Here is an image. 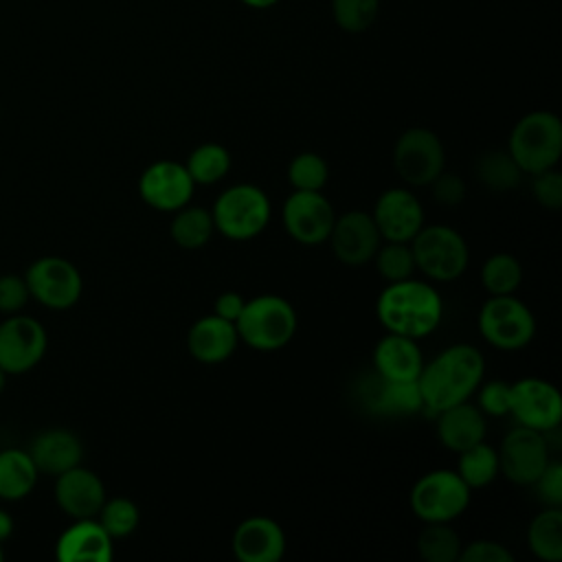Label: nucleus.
Returning <instances> with one entry per match:
<instances>
[{
  "label": "nucleus",
  "instance_id": "1",
  "mask_svg": "<svg viewBox=\"0 0 562 562\" xmlns=\"http://www.w3.org/2000/svg\"><path fill=\"white\" fill-rule=\"evenodd\" d=\"M485 360L483 353L468 342L446 347L428 364L424 362L417 384L422 391L424 408L439 413L448 406L465 402L483 382Z\"/></svg>",
  "mask_w": 562,
  "mask_h": 562
},
{
  "label": "nucleus",
  "instance_id": "2",
  "mask_svg": "<svg viewBox=\"0 0 562 562\" xmlns=\"http://www.w3.org/2000/svg\"><path fill=\"white\" fill-rule=\"evenodd\" d=\"M375 316L386 331L419 340L439 327L443 301L432 283L411 277L384 285L375 301Z\"/></svg>",
  "mask_w": 562,
  "mask_h": 562
},
{
  "label": "nucleus",
  "instance_id": "3",
  "mask_svg": "<svg viewBox=\"0 0 562 562\" xmlns=\"http://www.w3.org/2000/svg\"><path fill=\"white\" fill-rule=\"evenodd\" d=\"M299 316L294 305L279 294H259L244 303L235 321L241 342L257 351L283 349L296 334Z\"/></svg>",
  "mask_w": 562,
  "mask_h": 562
},
{
  "label": "nucleus",
  "instance_id": "4",
  "mask_svg": "<svg viewBox=\"0 0 562 562\" xmlns=\"http://www.w3.org/2000/svg\"><path fill=\"white\" fill-rule=\"evenodd\" d=\"M507 151L525 176L558 167L562 156V121L549 110H533L520 116L509 132Z\"/></svg>",
  "mask_w": 562,
  "mask_h": 562
},
{
  "label": "nucleus",
  "instance_id": "5",
  "mask_svg": "<svg viewBox=\"0 0 562 562\" xmlns=\"http://www.w3.org/2000/svg\"><path fill=\"white\" fill-rule=\"evenodd\" d=\"M272 204L268 193L248 182L224 189L211 209L215 233L233 241H248L261 235L270 222Z\"/></svg>",
  "mask_w": 562,
  "mask_h": 562
},
{
  "label": "nucleus",
  "instance_id": "6",
  "mask_svg": "<svg viewBox=\"0 0 562 562\" xmlns=\"http://www.w3.org/2000/svg\"><path fill=\"white\" fill-rule=\"evenodd\" d=\"M408 244L413 250L415 270L430 281H454L468 268V244L463 235L448 224H424Z\"/></svg>",
  "mask_w": 562,
  "mask_h": 562
},
{
  "label": "nucleus",
  "instance_id": "7",
  "mask_svg": "<svg viewBox=\"0 0 562 562\" xmlns=\"http://www.w3.org/2000/svg\"><path fill=\"white\" fill-rule=\"evenodd\" d=\"M472 490L457 470L439 468L422 474L411 487V509L422 522H452L470 505Z\"/></svg>",
  "mask_w": 562,
  "mask_h": 562
},
{
  "label": "nucleus",
  "instance_id": "8",
  "mask_svg": "<svg viewBox=\"0 0 562 562\" xmlns=\"http://www.w3.org/2000/svg\"><path fill=\"white\" fill-rule=\"evenodd\" d=\"M476 325L483 340L501 351H518L536 336L531 310L514 294L490 296L479 310Z\"/></svg>",
  "mask_w": 562,
  "mask_h": 562
},
{
  "label": "nucleus",
  "instance_id": "9",
  "mask_svg": "<svg viewBox=\"0 0 562 562\" xmlns=\"http://www.w3.org/2000/svg\"><path fill=\"white\" fill-rule=\"evenodd\" d=\"M393 167L411 187H428L446 169L441 138L428 127H408L393 147Z\"/></svg>",
  "mask_w": 562,
  "mask_h": 562
},
{
  "label": "nucleus",
  "instance_id": "10",
  "mask_svg": "<svg viewBox=\"0 0 562 562\" xmlns=\"http://www.w3.org/2000/svg\"><path fill=\"white\" fill-rule=\"evenodd\" d=\"M31 299L48 310H68L72 307L83 292L81 272L77 266L64 257H40L35 259L24 274Z\"/></svg>",
  "mask_w": 562,
  "mask_h": 562
},
{
  "label": "nucleus",
  "instance_id": "11",
  "mask_svg": "<svg viewBox=\"0 0 562 562\" xmlns=\"http://www.w3.org/2000/svg\"><path fill=\"white\" fill-rule=\"evenodd\" d=\"M509 415L518 426L553 432L562 422L560 391L542 378H520L509 384Z\"/></svg>",
  "mask_w": 562,
  "mask_h": 562
},
{
  "label": "nucleus",
  "instance_id": "12",
  "mask_svg": "<svg viewBox=\"0 0 562 562\" xmlns=\"http://www.w3.org/2000/svg\"><path fill=\"white\" fill-rule=\"evenodd\" d=\"M496 452L501 474L516 485H533L551 461L547 435L518 424L503 437Z\"/></svg>",
  "mask_w": 562,
  "mask_h": 562
},
{
  "label": "nucleus",
  "instance_id": "13",
  "mask_svg": "<svg viewBox=\"0 0 562 562\" xmlns=\"http://www.w3.org/2000/svg\"><path fill=\"white\" fill-rule=\"evenodd\" d=\"M46 347L48 336L37 318L9 314L0 323V369L7 375H22L35 369Z\"/></svg>",
  "mask_w": 562,
  "mask_h": 562
},
{
  "label": "nucleus",
  "instance_id": "14",
  "mask_svg": "<svg viewBox=\"0 0 562 562\" xmlns=\"http://www.w3.org/2000/svg\"><path fill=\"white\" fill-rule=\"evenodd\" d=\"M281 220L285 233L294 241L318 246L327 241L336 211L321 191H292L283 202Z\"/></svg>",
  "mask_w": 562,
  "mask_h": 562
},
{
  "label": "nucleus",
  "instance_id": "15",
  "mask_svg": "<svg viewBox=\"0 0 562 562\" xmlns=\"http://www.w3.org/2000/svg\"><path fill=\"white\" fill-rule=\"evenodd\" d=\"M327 244L340 263L349 268H360L373 259L375 250L382 244V237L371 213L353 209L336 215Z\"/></svg>",
  "mask_w": 562,
  "mask_h": 562
},
{
  "label": "nucleus",
  "instance_id": "16",
  "mask_svg": "<svg viewBox=\"0 0 562 562\" xmlns=\"http://www.w3.org/2000/svg\"><path fill=\"white\" fill-rule=\"evenodd\" d=\"M193 180L184 165L176 160H156L138 178V195L140 200L165 213H173L187 206L193 198Z\"/></svg>",
  "mask_w": 562,
  "mask_h": 562
},
{
  "label": "nucleus",
  "instance_id": "17",
  "mask_svg": "<svg viewBox=\"0 0 562 562\" xmlns=\"http://www.w3.org/2000/svg\"><path fill=\"white\" fill-rule=\"evenodd\" d=\"M371 217L382 241H411L424 226V206L413 191L391 187L378 195Z\"/></svg>",
  "mask_w": 562,
  "mask_h": 562
},
{
  "label": "nucleus",
  "instance_id": "18",
  "mask_svg": "<svg viewBox=\"0 0 562 562\" xmlns=\"http://www.w3.org/2000/svg\"><path fill=\"white\" fill-rule=\"evenodd\" d=\"M103 501V481L97 472L81 468V463L55 476V503L72 520L97 518Z\"/></svg>",
  "mask_w": 562,
  "mask_h": 562
},
{
  "label": "nucleus",
  "instance_id": "19",
  "mask_svg": "<svg viewBox=\"0 0 562 562\" xmlns=\"http://www.w3.org/2000/svg\"><path fill=\"white\" fill-rule=\"evenodd\" d=\"M285 544L283 527L268 516H250L233 531V553L241 562H277Z\"/></svg>",
  "mask_w": 562,
  "mask_h": 562
},
{
  "label": "nucleus",
  "instance_id": "20",
  "mask_svg": "<svg viewBox=\"0 0 562 562\" xmlns=\"http://www.w3.org/2000/svg\"><path fill=\"white\" fill-rule=\"evenodd\" d=\"M55 555L61 562H110L114 547L97 518H77L59 533Z\"/></svg>",
  "mask_w": 562,
  "mask_h": 562
},
{
  "label": "nucleus",
  "instance_id": "21",
  "mask_svg": "<svg viewBox=\"0 0 562 562\" xmlns=\"http://www.w3.org/2000/svg\"><path fill=\"white\" fill-rule=\"evenodd\" d=\"M239 336L235 323L215 314L198 318L187 331V351L202 364H217L228 360L237 349Z\"/></svg>",
  "mask_w": 562,
  "mask_h": 562
},
{
  "label": "nucleus",
  "instance_id": "22",
  "mask_svg": "<svg viewBox=\"0 0 562 562\" xmlns=\"http://www.w3.org/2000/svg\"><path fill=\"white\" fill-rule=\"evenodd\" d=\"M29 454L40 472L57 476L81 463L83 446L72 430L48 428L31 441Z\"/></svg>",
  "mask_w": 562,
  "mask_h": 562
},
{
  "label": "nucleus",
  "instance_id": "23",
  "mask_svg": "<svg viewBox=\"0 0 562 562\" xmlns=\"http://www.w3.org/2000/svg\"><path fill=\"white\" fill-rule=\"evenodd\" d=\"M373 367L384 380H417L424 356L415 338L386 331L373 349Z\"/></svg>",
  "mask_w": 562,
  "mask_h": 562
},
{
  "label": "nucleus",
  "instance_id": "24",
  "mask_svg": "<svg viewBox=\"0 0 562 562\" xmlns=\"http://www.w3.org/2000/svg\"><path fill=\"white\" fill-rule=\"evenodd\" d=\"M485 430V415L468 400L437 413V437L441 446L452 452H461L483 441Z\"/></svg>",
  "mask_w": 562,
  "mask_h": 562
},
{
  "label": "nucleus",
  "instance_id": "25",
  "mask_svg": "<svg viewBox=\"0 0 562 562\" xmlns=\"http://www.w3.org/2000/svg\"><path fill=\"white\" fill-rule=\"evenodd\" d=\"M40 470L35 468L29 450L4 448L0 450V498L22 501L26 498L35 483Z\"/></svg>",
  "mask_w": 562,
  "mask_h": 562
},
{
  "label": "nucleus",
  "instance_id": "26",
  "mask_svg": "<svg viewBox=\"0 0 562 562\" xmlns=\"http://www.w3.org/2000/svg\"><path fill=\"white\" fill-rule=\"evenodd\" d=\"M215 226L211 217V209L187 204L173 211V220L169 224V235L182 250H200L213 237Z\"/></svg>",
  "mask_w": 562,
  "mask_h": 562
},
{
  "label": "nucleus",
  "instance_id": "27",
  "mask_svg": "<svg viewBox=\"0 0 562 562\" xmlns=\"http://www.w3.org/2000/svg\"><path fill=\"white\" fill-rule=\"evenodd\" d=\"M369 404L386 415H413L424 408L417 380H384L380 375Z\"/></svg>",
  "mask_w": 562,
  "mask_h": 562
},
{
  "label": "nucleus",
  "instance_id": "28",
  "mask_svg": "<svg viewBox=\"0 0 562 562\" xmlns=\"http://www.w3.org/2000/svg\"><path fill=\"white\" fill-rule=\"evenodd\" d=\"M527 544L531 553L542 562L562 560V512L560 507H547L533 516L527 527Z\"/></svg>",
  "mask_w": 562,
  "mask_h": 562
},
{
  "label": "nucleus",
  "instance_id": "29",
  "mask_svg": "<svg viewBox=\"0 0 562 562\" xmlns=\"http://www.w3.org/2000/svg\"><path fill=\"white\" fill-rule=\"evenodd\" d=\"M479 182L494 193H507L514 191L522 180V169L516 165V160L509 156V151L492 149L476 158L474 165Z\"/></svg>",
  "mask_w": 562,
  "mask_h": 562
},
{
  "label": "nucleus",
  "instance_id": "30",
  "mask_svg": "<svg viewBox=\"0 0 562 562\" xmlns=\"http://www.w3.org/2000/svg\"><path fill=\"white\" fill-rule=\"evenodd\" d=\"M457 454H459L457 474L463 479V483L470 490H481V487L490 485L501 474L498 452H496V448L485 443V439L457 452Z\"/></svg>",
  "mask_w": 562,
  "mask_h": 562
},
{
  "label": "nucleus",
  "instance_id": "31",
  "mask_svg": "<svg viewBox=\"0 0 562 562\" xmlns=\"http://www.w3.org/2000/svg\"><path fill=\"white\" fill-rule=\"evenodd\" d=\"M231 151L220 143H202L198 145L184 162L193 184H215L226 178L231 171Z\"/></svg>",
  "mask_w": 562,
  "mask_h": 562
},
{
  "label": "nucleus",
  "instance_id": "32",
  "mask_svg": "<svg viewBox=\"0 0 562 562\" xmlns=\"http://www.w3.org/2000/svg\"><path fill=\"white\" fill-rule=\"evenodd\" d=\"M461 547V536L450 522H426L417 536V553L426 562H457Z\"/></svg>",
  "mask_w": 562,
  "mask_h": 562
},
{
  "label": "nucleus",
  "instance_id": "33",
  "mask_svg": "<svg viewBox=\"0 0 562 562\" xmlns=\"http://www.w3.org/2000/svg\"><path fill=\"white\" fill-rule=\"evenodd\" d=\"M522 281V266L509 252H496L481 266V283L490 296L514 294Z\"/></svg>",
  "mask_w": 562,
  "mask_h": 562
},
{
  "label": "nucleus",
  "instance_id": "34",
  "mask_svg": "<svg viewBox=\"0 0 562 562\" xmlns=\"http://www.w3.org/2000/svg\"><path fill=\"white\" fill-rule=\"evenodd\" d=\"M371 261L386 283L411 279L415 272V259L408 241H382Z\"/></svg>",
  "mask_w": 562,
  "mask_h": 562
},
{
  "label": "nucleus",
  "instance_id": "35",
  "mask_svg": "<svg viewBox=\"0 0 562 562\" xmlns=\"http://www.w3.org/2000/svg\"><path fill=\"white\" fill-rule=\"evenodd\" d=\"M97 520L101 522V527L110 533V538H127L136 531L138 520H140V512L138 505L132 498L125 496H114V498H105Z\"/></svg>",
  "mask_w": 562,
  "mask_h": 562
},
{
  "label": "nucleus",
  "instance_id": "36",
  "mask_svg": "<svg viewBox=\"0 0 562 562\" xmlns=\"http://www.w3.org/2000/svg\"><path fill=\"white\" fill-rule=\"evenodd\" d=\"M329 180V167L316 151H301L288 165V182L294 191H323Z\"/></svg>",
  "mask_w": 562,
  "mask_h": 562
},
{
  "label": "nucleus",
  "instance_id": "37",
  "mask_svg": "<svg viewBox=\"0 0 562 562\" xmlns=\"http://www.w3.org/2000/svg\"><path fill=\"white\" fill-rule=\"evenodd\" d=\"M380 0H331L334 22L347 33L367 31L378 18Z\"/></svg>",
  "mask_w": 562,
  "mask_h": 562
},
{
  "label": "nucleus",
  "instance_id": "38",
  "mask_svg": "<svg viewBox=\"0 0 562 562\" xmlns=\"http://www.w3.org/2000/svg\"><path fill=\"white\" fill-rule=\"evenodd\" d=\"M531 195L542 209L558 211L562 206V173L555 167L533 173Z\"/></svg>",
  "mask_w": 562,
  "mask_h": 562
},
{
  "label": "nucleus",
  "instance_id": "39",
  "mask_svg": "<svg viewBox=\"0 0 562 562\" xmlns=\"http://www.w3.org/2000/svg\"><path fill=\"white\" fill-rule=\"evenodd\" d=\"M476 391H479L476 406L481 408L483 415H492V417L509 415V382H503V380L481 382Z\"/></svg>",
  "mask_w": 562,
  "mask_h": 562
},
{
  "label": "nucleus",
  "instance_id": "40",
  "mask_svg": "<svg viewBox=\"0 0 562 562\" xmlns=\"http://www.w3.org/2000/svg\"><path fill=\"white\" fill-rule=\"evenodd\" d=\"M459 562H514V553L496 540L479 538L461 547Z\"/></svg>",
  "mask_w": 562,
  "mask_h": 562
},
{
  "label": "nucleus",
  "instance_id": "41",
  "mask_svg": "<svg viewBox=\"0 0 562 562\" xmlns=\"http://www.w3.org/2000/svg\"><path fill=\"white\" fill-rule=\"evenodd\" d=\"M428 187L432 191L435 202H439L441 206H457L465 200V193H468L465 180L457 173L446 171V169Z\"/></svg>",
  "mask_w": 562,
  "mask_h": 562
},
{
  "label": "nucleus",
  "instance_id": "42",
  "mask_svg": "<svg viewBox=\"0 0 562 562\" xmlns=\"http://www.w3.org/2000/svg\"><path fill=\"white\" fill-rule=\"evenodd\" d=\"M29 299L31 294L24 277H18V274L0 277V312L2 314H18Z\"/></svg>",
  "mask_w": 562,
  "mask_h": 562
},
{
  "label": "nucleus",
  "instance_id": "43",
  "mask_svg": "<svg viewBox=\"0 0 562 562\" xmlns=\"http://www.w3.org/2000/svg\"><path fill=\"white\" fill-rule=\"evenodd\" d=\"M538 498L544 501L549 507L562 505V465L560 461H549L544 472L533 483Z\"/></svg>",
  "mask_w": 562,
  "mask_h": 562
},
{
  "label": "nucleus",
  "instance_id": "44",
  "mask_svg": "<svg viewBox=\"0 0 562 562\" xmlns=\"http://www.w3.org/2000/svg\"><path fill=\"white\" fill-rule=\"evenodd\" d=\"M244 303H246V299H244L239 292H233V290L222 292V294L215 299V303H213V314L220 316V318H224V321L235 323L237 316H239L241 310H244Z\"/></svg>",
  "mask_w": 562,
  "mask_h": 562
},
{
  "label": "nucleus",
  "instance_id": "45",
  "mask_svg": "<svg viewBox=\"0 0 562 562\" xmlns=\"http://www.w3.org/2000/svg\"><path fill=\"white\" fill-rule=\"evenodd\" d=\"M13 533V518L9 512L0 509V544Z\"/></svg>",
  "mask_w": 562,
  "mask_h": 562
},
{
  "label": "nucleus",
  "instance_id": "46",
  "mask_svg": "<svg viewBox=\"0 0 562 562\" xmlns=\"http://www.w3.org/2000/svg\"><path fill=\"white\" fill-rule=\"evenodd\" d=\"M246 7H250V9H268V7H272V4H277L279 0H241Z\"/></svg>",
  "mask_w": 562,
  "mask_h": 562
},
{
  "label": "nucleus",
  "instance_id": "47",
  "mask_svg": "<svg viewBox=\"0 0 562 562\" xmlns=\"http://www.w3.org/2000/svg\"><path fill=\"white\" fill-rule=\"evenodd\" d=\"M4 384H7V373L0 369V393L4 391Z\"/></svg>",
  "mask_w": 562,
  "mask_h": 562
},
{
  "label": "nucleus",
  "instance_id": "48",
  "mask_svg": "<svg viewBox=\"0 0 562 562\" xmlns=\"http://www.w3.org/2000/svg\"><path fill=\"white\" fill-rule=\"evenodd\" d=\"M2 558H4V551H2V547H0V560H2Z\"/></svg>",
  "mask_w": 562,
  "mask_h": 562
}]
</instances>
